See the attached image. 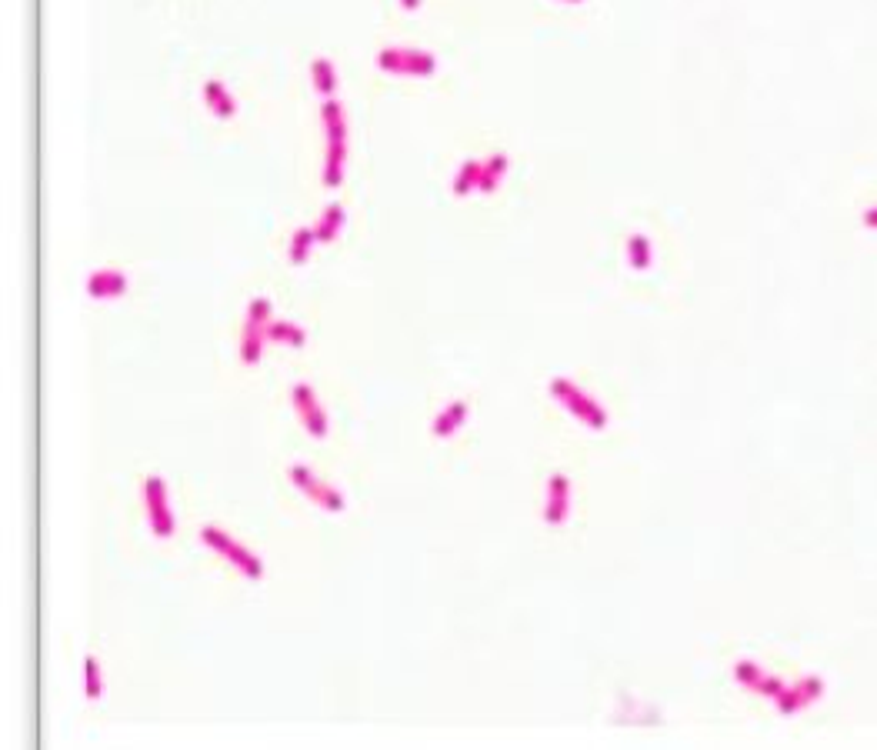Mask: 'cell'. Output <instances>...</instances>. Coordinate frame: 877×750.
Here are the masks:
<instances>
[{
  "label": "cell",
  "instance_id": "cell-1",
  "mask_svg": "<svg viewBox=\"0 0 877 750\" xmlns=\"http://www.w3.org/2000/svg\"><path fill=\"white\" fill-rule=\"evenodd\" d=\"M321 120H324V184L337 190L347 170V114L344 104L334 97H327L321 104Z\"/></svg>",
  "mask_w": 877,
  "mask_h": 750
},
{
  "label": "cell",
  "instance_id": "cell-2",
  "mask_svg": "<svg viewBox=\"0 0 877 750\" xmlns=\"http://www.w3.org/2000/svg\"><path fill=\"white\" fill-rule=\"evenodd\" d=\"M201 540L214 550V554H221V560H227L234 570H241L247 580H261L264 577V560L257 557L247 544H241L231 530H224L217 524H204L201 527Z\"/></svg>",
  "mask_w": 877,
  "mask_h": 750
},
{
  "label": "cell",
  "instance_id": "cell-3",
  "mask_svg": "<svg viewBox=\"0 0 877 750\" xmlns=\"http://www.w3.org/2000/svg\"><path fill=\"white\" fill-rule=\"evenodd\" d=\"M551 397L567 410V414H574L581 424H587L591 430H604L607 427V410L597 404V400L587 394L581 384H574L571 377H554L551 380Z\"/></svg>",
  "mask_w": 877,
  "mask_h": 750
},
{
  "label": "cell",
  "instance_id": "cell-4",
  "mask_svg": "<svg viewBox=\"0 0 877 750\" xmlns=\"http://www.w3.org/2000/svg\"><path fill=\"white\" fill-rule=\"evenodd\" d=\"M377 67L394 77H431L437 70V57L421 47H384L377 54Z\"/></svg>",
  "mask_w": 877,
  "mask_h": 750
},
{
  "label": "cell",
  "instance_id": "cell-5",
  "mask_svg": "<svg viewBox=\"0 0 877 750\" xmlns=\"http://www.w3.org/2000/svg\"><path fill=\"white\" fill-rule=\"evenodd\" d=\"M144 507H147V524H151L157 540H171L177 530L174 510H171V497H167V484L164 477L147 474L144 477Z\"/></svg>",
  "mask_w": 877,
  "mask_h": 750
},
{
  "label": "cell",
  "instance_id": "cell-6",
  "mask_svg": "<svg viewBox=\"0 0 877 750\" xmlns=\"http://www.w3.org/2000/svg\"><path fill=\"white\" fill-rule=\"evenodd\" d=\"M287 477H291V484L301 490L304 497H311L317 507H324V510H331V514H344V507H347V500H344V494L337 487H331L327 484L324 477H317L311 467H304V464H291L287 467Z\"/></svg>",
  "mask_w": 877,
  "mask_h": 750
},
{
  "label": "cell",
  "instance_id": "cell-7",
  "mask_svg": "<svg viewBox=\"0 0 877 750\" xmlns=\"http://www.w3.org/2000/svg\"><path fill=\"white\" fill-rule=\"evenodd\" d=\"M291 400H294V410L297 417H301V427L307 430L311 437H327V410L324 404L317 400V390L311 384H294L291 387Z\"/></svg>",
  "mask_w": 877,
  "mask_h": 750
},
{
  "label": "cell",
  "instance_id": "cell-8",
  "mask_svg": "<svg viewBox=\"0 0 877 750\" xmlns=\"http://www.w3.org/2000/svg\"><path fill=\"white\" fill-rule=\"evenodd\" d=\"M571 517V477L564 470H554L547 477V500H544V524L547 527H564Z\"/></svg>",
  "mask_w": 877,
  "mask_h": 750
},
{
  "label": "cell",
  "instance_id": "cell-9",
  "mask_svg": "<svg viewBox=\"0 0 877 750\" xmlns=\"http://www.w3.org/2000/svg\"><path fill=\"white\" fill-rule=\"evenodd\" d=\"M127 287H131V277H127L121 267H101V270H94V274L87 277V294H91L94 300L124 297Z\"/></svg>",
  "mask_w": 877,
  "mask_h": 750
},
{
  "label": "cell",
  "instance_id": "cell-10",
  "mask_svg": "<svg viewBox=\"0 0 877 750\" xmlns=\"http://www.w3.org/2000/svg\"><path fill=\"white\" fill-rule=\"evenodd\" d=\"M204 104L217 120H231L237 114V97L231 94V87L224 80H207L204 84Z\"/></svg>",
  "mask_w": 877,
  "mask_h": 750
},
{
  "label": "cell",
  "instance_id": "cell-11",
  "mask_svg": "<svg viewBox=\"0 0 877 750\" xmlns=\"http://www.w3.org/2000/svg\"><path fill=\"white\" fill-rule=\"evenodd\" d=\"M467 414H471V404H467V400H451V404L434 417V424H431L434 437H441V440L454 437L457 430L467 424Z\"/></svg>",
  "mask_w": 877,
  "mask_h": 750
},
{
  "label": "cell",
  "instance_id": "cell-12",
  "mask_svg": "<svg viewBox=\"0 0 877 750\" xmlns=\"http://www.w3.org/2000/svg\"><path fill=\"white\" fill-rule=\"evenodd\" d=\"M511 170V157L504 154V150H494V154H487L481 160V187H477V194H494L497 187H501L504 174Z\"/></svg>",
  "mask_w": 877,
  "mask_h": 750
},
{
  "label": "cell",
  "instance_id": "cell-13",
  "mask_svg": "<svg viewBox=\"0 0 877 750\" xmlns=\"http://www.w3.org/2000/svg\"><path fill=\"white\" fill-rule=\"evenodd\" d=\"M347 224V214H344V204H334L324 210L321 220L314 224L317 230V244H331V240H337V234H341V227Z\"/></svg>",
  "mask_w": 877,
  "mask_h": 750
},
{
  "label": "cell",
  "instance_id": "cell-14",
  "mask_svg": "<svg viewBox=\"0 0 877 750\" xmlns=\"http://www.w3.org/2000/svg\"><path fill=\"white\" fill-rule=\"evenodd\" d=\"M311 77H314V90H317V94H321L324 100H327V97H334V90H337V70H334V60H327V57H314V64H311Z\"/></svg>",
  "mask_w": 877,
  "mask_h": 750
},
{
  "label": "cell",
  "instance_id": "cell-15",
  "mask_svg": "<svg viewBox=\"0 0 877 750\" xmlns=\"http://www.w3.org/2000/svg\"><path fill=\"white\" fill-rule=\"evenodd\" d=\"M267 340H274V344H284V347H304V330L291 324V320H271L267 324Z\"/></svg>",
  "mask_w": 877,
  "mask_h": 750
},
{
  "label": "cell",
  "instance_id": "cell-16",
  "mask_svg": "<svg viewBox=\"0 0 877 750\" xmlns=\"http://www.w3.org/2000/svg\"><path fill=\"white\" fill-rule=\"evenodd\" d=\"M451 187H454L457 197L474 194V190L481 187V160H464L461 170H457L454 180H451Z\"/></svg>",
  "mask_w": 877,
  "mask_h": 750
},
{
  "label": "cell",
  "instance_id": "cell-17",
  "mask_svg": "<svg viewBox=\"0 0 877 750\" xmlns=\"http://www.w3.org/2000/svg\"><path fill=\"white\" fill-rule=\"evenodd\" d=\"M317 244V230L314 227H301L291 234V250H287V257H291L294 267L307 264V257H311V247Z\"/></svg>",
  "mask_w": 877,
  "mask_h": 750
},
{
  "label": "cell",
  "instance_id": "cell-18",
  "mask_svg": "<svg viewBox=\"0 0 877 750\" xmlns=\"http://www.w3.org/2000/svg\"><path fill=\"white\" fill-rule=\"evenodd\" d=\"M264 344H267V330L244 327V337H241V360H244V364H261Z\"/></svg>",
  "mask_w": 877,
  "mask_h": 750
},
{
  "label": "cell",
  "instance_id": "cell-19",
  "mask_svg": "<svg viewBox=\"0 0 877 750\" xmlns=\"http://www.w3.org/2000/svg\"><path fill=\"white\" fill-rule=\"evenodd\" d=\"M84 694L91 700H97L104 694V674H101V664H97L94 654L84 657Z\"/></svg>",
  "mask_w": 877,
  "mask_h": 750
},
{
  "label": "cell",
  "instance_id": "cell-20",
  "mask_svg": "<svg viewBox=\"0 0 877 750\" xmlns=\"http://www.w3.org/2000/svg\"><path fill=\"white\" fill-rule=\"evenodd\" d=\"M271 320H274L271 300H267V297H257V300H251V307H247V324H244V327L267 330V324H271Z\"/></svg>",
  "mask_w": 877,
  "mask_h": 750
},
{
  "label": "cell",
  "instance_id": "cell-21",
  "mask_svg": "<svg viewBox=\"0 0 877 750\" xmlns=\"http://www.w3.org/2000/svg\"><path fill=\"white\" fill-rule=\"evenodd\" d=\"M401 7L404 10H417V7H421V0H401Z\"/></svg>",
  "mask_w": 877,
  "mask_h": 750
},
{
  "label": "cell",
  "instance_id": "cell-22",
  "mask_svg": "<svg viewBox=\"0 0 877 750\" xmlns=\"http://www.w3.org/2000/svg\"><path fill=\"white\" fill-rule=\"evenodd\" d=\"M561 4H584V0H561Z\"/></svg>",
  "mask_w": 877,
  "mask_h": 750
}]
</instances>
